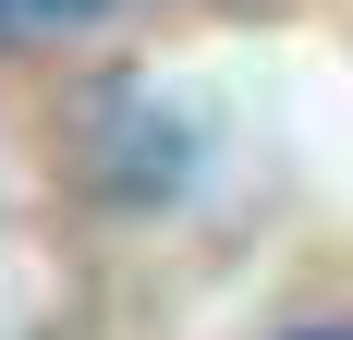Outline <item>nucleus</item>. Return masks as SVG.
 Segmentation results:
<instances>
[{"label":"nucleus","instance_id":"nucleus-2","mask_svg":"<svg viewBox=\"0 0 353 340\" xmlns=\"http://www.w3.org/2000/svg\"><path fill=\"white\" fill-rule=\"evenodd\" d=\"M292 340H353V328H292Z\"/></svg>","mask_w":353,"mask_h":340},{"label":"nucleus","instance_id":"nucleus-1","mask_svg":"<svg viewBox=\"0 0 353 340\" xmlns=\"http://www.w3.org/2000/svg\"><path fill=\"white\" fill-rule=\"evenodd\" d=\"M85 12H110V0H0V25H85Z\"/></svg>","mask_w":353,"mask_h":340}]
</instances>
